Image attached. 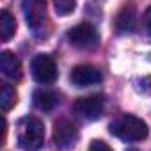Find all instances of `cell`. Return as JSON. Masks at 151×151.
<instances>
[{
	"instance_id": "obj_6",
	"label": "cell",
	"mask_w": 151,
	"mask_h": 151,
	"mask_svg": "<svg viewBox=\"0 0 151 151\" xmlns=\"http://www.w3.org/2000/svg\"><path fill=\"white\" fill-rule=\"evenodd\" d=\"M105 109V100L100 94H93V96H84L78 98L73 105V112L78 117L86 119V121H94L103 114Z\"/></svg>"
},
{
	"instance_id": "obj_11",
	"label": "cell",
	"mask_w": 151,
	"mask_h": 151,
	"mask_svg": "<svg viewBox=\"0 0 151 151\" xmlns=\"http://www.w3.org/2000/svg\"><path fill=\"white\" fill-rule=\"evenodd\" d=\"M32 103L36 109L43 110V112H50L59 105V94L53 91H46V89H37L32 94Z\"/></svg>"
},
{
	"instance_id": "obj_12",
	"label": "cell",
	"mask_w": 151,
	"mask_h": 151,
	"mask_svg": "<svg viewBox=\"0 0 151 151\" xmlns=\"http://www.w3.org/2000/svg\"><path fill=\"white\" fill-rule=\"evenodd\" d=\"M14 34H16V20L9 11L2 9L0 11V39L9 41Z\"/></svg>"
},
{
	"instance_id": "obj_1",
	"label": "cell",
	"mask_w": 151,
	"mask_h": 151,
	"mask_svg": "<svg viewBox=\"0 0 151 151\" xmlns=\"http://www.w3.org/2000/svg\"><path fill=\"white\" fill-rule=\"evenodd\" d=\"M110 133L124 142H137L147 137L149 128L146 124V121H142L137 116L132 114H124L121 117H117L116 121L110 123Z\"/></svg>"
},
{
	"instance_id": "obj_9",
	"label": "cell",
	"mask_w": 151,
	"mask_h": 151,
	"mask_svg": "<svg viewBox=\"0 0 151 151\" xmlns=\"http://www.w3.org/2000/svg\"><path fill=\"white\" fill-rule=\"evenodd\" d=\"M0 71L4 77L11 78V80H20L22 78V62L20 59L13 53V52H2L0 53Z\"/></svg>"
},
{
	"instance_id": "obj_2",
	"label": "cell",
	"mask_w": 151,
	"mask_h": 151,
	"mask_svg": "<svg viewBox=\"0 0 151 151\" xmlns=\"http://www.w3.org/2000/svg\"><path fill=\"white\" fill-rule=\"evenodd\" d=\"M45 142V124L39 117H23L18 124V146L23 151H37Z\"/></svg>"
},
{
	"instance_id": "obj_3",
	"label": "cell",
	"mask_w": 151,
	"mask_h": 151,
	"mask_svg": "<svg viewBox=\"0 0 151 151\" xmlns=\"http://www.w3.org/2000/svg\"><path fill=\"white\" fill-rule=\"evenodd\" d=\"M25 22L32 32L34 37L37 39H46L50 34V20L46 14V4L39 0H29L22 4Z\"/></svg>"
},
{
	"instance_id": "obj_4",
	"label": "cell",
	"mask_w": 151,
	"mask_h": 151,
	"mask_svg": "<svg viewBox=\"0 0 151 151\" xmlns=\"http://www.w3.org/2000/svg\"><path fill=\"white\" fill-rule=\"evenodd\" d=\"M71 46L78 50H94L100 45V34L91 23H78L68 30L66 34Z\"/></svg>"
},
{
	"instance_id": "obj_15",
	"label": "cell",
	"mask_w": 151,
	"mask_h": 151,
	"mask_svg": "<svg viewBox=\"0 0 151 151\" xmlns=\"http://www.w3.org/2000/svg\"><path fill=\"white\" fill-rule=\"evenodd\" d=\"M87 151H112V147L107 142H103V140H93L89 144V149Z\"/></svg>"
},
{
	"instance_id": "obj_5",
	"label": "cell",
	"mask_w": 151,
	"mask_h": 151,
	"mask_svg": "<svg viewBox=\"0 0 151 151\" xmlns=\"http://www.w3.org/2000/svg\"><path fill=\"white\" fill-rule=\"evenodd\" d=\"M30 71H32V77L37 84H53L57 80V64L53 60L52 55L46 53H39L32 59L30 64Z\"/></svg>"
},
{
	"instance_id": "obj_7",
	"label": "cell",
	"mask_w": 151,
	"mask_h": 151,
	"mask_svg": "<svg viewBox=\"0 0 151 151\" xmlns=\"http://www.w3.org/2000/svg\"><path fill=\"white\" fill-rule=\"evenodd\" d=\"M78 140V130L71 121L59 119L53 124V142L59 149H69Z\"/></svg>"
},
{
	"instance_id": "obj_10",
	"label": "cell",
	"mask_w": 151,
	"mask_h": 151,
	"mask_svg": "<svg viewBox=\"0 0 151 151\" xmlns=\"http://www.w3.org/2000/svg\"><path fill=\"white\" fill-rule=\"evenodd\" d=\"M135 25H137L135 7H133V6H124V7L117 13L116 22H114L116 32H117V34H132V32L135 30Z\"/></svg>"
},
{
	"instance_id": "obj_16",
	"label": "cell",
	"mask_w": 151,
	"mask_h": 151,
	"mask_svg": "<svg viewBox=\"0 0 151 151\" xmlns=\"http://www.w3.org/2000/svg\"><path fill=\"white\" fill-rule=\"evenodd\" d=\"M142 23H144V32L151 37V6L144 11V16H142Z\"/></svg>"
},
{
	"instance_id": "obj_8",
	"label": "cell",
	"mask_w": 151,
	"mask_h": 151,
	"mask_svg": "<svg viewBox=\"0 0 151 151\" xmlns=\"http://www.w3.org/2000/svg\"><path fill=\"white\" fill-rule=\"evenodd\" d=\"M103 78V75L98 68L94 66H87V64H82V66H77L73 68L71 73H69V82L77 87H89V86H94V84H100Z\"/></svg>"
},
{
	"instance_id": "obj_14",
	"label": "cell",
	"mask_w": 151,
	"mask_h": 151,
	"mask_svg": "<svg viewBox=\"0 0 151 151\" xmlns=\"http://www.w3.org/2000/svg\"><path fill=\"white\" fill-rule=\"evenodd\" d=\"M53 7H55V13L59 16H68L75 9V2H71V0H55Z\"/></svg>"
},
{
	"instance_id": "obj_13",
	"label": "cell",
	"mask_w": 151,
	"mask_h": 151,
	"mask_svg": "<svg viewBox=\"0 0 151 151\" xmlns=\"http://www.w3.org/2000/svg\"><path fill=\"white\" fill-rule=\"evenodd\" d=\"M16 103V91L14 87H11L9 84H2L0 87V107H2L4 112L11 110Z\"/></svg>"
},
{
	"instance_id": "obj_17",
	"label": "cell",
	"mask_w": 151,
	"mask_h": 151,
	"mask_svg": "<svg viewBox=\"0 0 151 151\" xmlns=\"http://www.w3.org/2000/svg\"><path fill=\"white\" fill-rule=\"evenodd\" d=\"M149 60H151V55H149Z\"/></svg>"
}]
</instances>
